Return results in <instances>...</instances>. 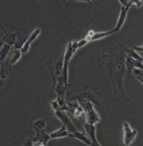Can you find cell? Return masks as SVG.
<instances>
[{
	"label": "cell",
	"instance_id": "1",
	"mask_svg": "<svg viewBox=\"0 0 143 146\" xmlns=\"http://www.w3.org/2000/svg\"><path fill=\"white\" fill-rule=\"evenodd\" d=\"M102 64L105 68H102L109 75L111 80L112 88L115 91V94L118 95L124 100H127V95L124 93V88L123 86V80L124 74L126 72L125 68V56L122 51L119 56L115 58H108L106 54L102 57Z\"/></svg>",
	"mask_w": 143,
	"mask_h": 146
},
{
	"label": "cell",
	"instance_id": "2",
	"mask_svg": "<svg viewBox=\"0 0 143 146\" xmlns=\"http://www.w3.org/2000/svg\"><path fill=\"white\" fill-rule=\"evenodd\" d=\"M88 43L89 42L86 40V38H83V39H81L80 40L70 41L66 46L65 52L64 55L62 66V77H63L64 82H65L66 86H68V68H69L70 62L71 61L72 57L74 56V53L79 49L83 47Z\"/></svg>",
	"mask_w": 143,
	"mask_h": 146
},
{
	"label": "cell",
	"instance_id": "3",
	"mask_svg": "<svg viewBox=\"0 0 143 146\" xmlns=\"http://www.w3.org/2000/svg\"><path fill=\"white\" fill-rule=\"evenodd\" d=\"M78 104H80L85 113L86 122L93 124H97V123L101 122V118L94 108L93 102L90 100L89 98H88L87 97L80 96L78 98Z\"/></svg>",
	"mask_w": 143,
	"mask_h": 146
},
{
	"label": "cell",
	"instance_id": "4",
	"mask_svg": "<svg viewBox=\"0 0 143 146\" xmlns=\"http://www.w3.org/2000/svg\"><path fill=\"white\" fill-rule=\"evenodd\" d=\"M122 131H123V143L124 145H131L135 141L138 135V131L133 129L131 125L127 121L122 123Z\"/></svg>",
	"mask_w": 143,
	"mask_h": 146
},
{
	"label": "cell",
	"instance_id": "5",
	"mask_svg": "<svg viewBox=\"0 0 143 146\" xmlns=\"http://www.w3.org/2000/svg\"><path fill=\"white\" fill-rule=\"evenodd\" d=\"M55 115L57 117L59 121L62 123L63 126H65L68 131V133H72L74 131L77 130L76 127L74 126V124H73L72 121L71 120V118L68 117V115L65 113V111L62 110H58L55 111ZM68 134V135H69Z\"/></svg>",
	"mask_w": 143,
	"mask_h": 146
},
{
	"label": "cell",
	"instance_id": "6",
	"mask_svg": "<svg viewBox=\"0 0 143 146\" xmlns=\"http://www.w3.org/2000/svg\"><path fill=\"white\" fill-rule=\"evenodd\" d=\"M41 33V29L40 28L35 29L33 32L31 33L29 38L26 40V41L23 43L20 49H21V51H22L23 54H26L29 51L30 47H31V45L32 44V43L34 42L35 40L38 38V36L40 35Z\"/></svg>",
	"mask_w": 143,
	"mask_h": 146
},
{
	"label": "cell",
	"instance_id": "7",
	"mask_svg": "<svg viewBox=\"0 0 143 146\" xmlns=\"http://www.w3.org/2000/svg\"><path fill=\"white\" fill-rule=\"evenodd\" d=\"M115 32L114 29L106 31V32H94V31H90L87 34L86 38L88 42H92L95 40H99L102 38L109 36L112 34H115Z\"/></svg>",
	"mask_w": 143,
	"mask_h": 146
},
{
	"label": "cell",
	"instance_id": "8",
	"mask_svg": "<svg viewBox=\"0 0 143 146\" xmlns=\"http://www.w3.org/2000/svg\"><path fill=\"white\" fill-rule=\"evenodd\" d=\"M96 124H90L88 122H86L84 124V130L86 131V134L88 135V137L92 142V145H98L100 146V144L97 141V139L96 137Z\"/></svg>",
	"mask_w": 143,
	"mask_h": 146
},
{
	"label": "cell",
	"instance_id": "9",
	"mask_svg": "<svg viewBox=\"0 0 143 146\" xmlns=\"http://www.w3.org/2000/svg\"><path fill=\"white\" fill-rule=\"evenodd\" d=\"M129 9L130 8H128V7L121 6L119 17H118V19L117 23H116V25H115V28L113 29L114 31L115 32V33L119 32L120 31H121V28L123 27L124 24V23H125L126 21V19H127V15Z\"/></svg>",
	"mask_w": 143,
	"mask_h": 146
},
{
	"label": "cell",
	"instance_id": "10",
	"mask_svg": "<svg viewBox=\"0 0 143 146\" xmlns=\"http://www.w3.org/2000/svg\"><path fill=\"white\" fill-rule=\"evenodd\" d=\"M11 64L8 59V57L5 58V60L2 62L0 67V81L5 80L8 78L10 75L11 70Z\"/></svg>",
	"mask_w": 143,
	"mask_h": 146
},
{
	"label": "cell",
	"instance_id": "11",
	"mask_svg": "<svg viewBox=\"0 0 143 146\" xmlns=\"http://www.w3.org/2000/svg\"><path fill=\"white\" fill-rule=\"evenodd\" d=\"M68 136L71 137V138H74L80 140L82 142H83L84 144L87 145H92V142L89 139V138L84 133L80 132L78 130H76L74 133H70Z\"/></svg>",
	"mask_w": 143,
	"mask_h": 146
},
{
	"label": "cell",
	"instance_id": "12",
	"mask_svg": "<svg viewBox=\"0 0 143 146\" xmlns=\"http://www.w3.org/2000/svg\"><path fill=\"white\" fill-rule=\"evenodd\" d=\"M47 126V121L44 118H39L32 123V128L35 133L41 132L44 130Z\"/></svg>",
	"mask_w": 143,
	"mask_h": 146
},
{
	"label": "cell",
	"instance_id": "13",
	"mask_svg": "<svg viewBox=\"0 0 143 146\" xmlns=\"http://www.w3.org/2000/svg\"><path fill=\"white\" fill-rule=\"evenodd\" d=\"M23 52L21 51V49L20 48H14L12 51V54L11 58H9V62H10V64L11 65H14V64H17L19 61L20 60V58H22Z\"/></svg>",
	"mask_w": 143,
	"mask_h": 146
},
{
	"label": "cell",
	"instance_id": "14",
	"mask_svg": "<svg viewBox=\"0 0 143 146\" xmlns=\"http://www.w3.org/2000/svg\"><path fill=\"white\" fill-rule=\"evenodd\" d=\"M68 131L67 130L66 127L65 126H62V127L59 130L54 131V132L50 133V138L52 139H61L68 136Z\"/></svg>",
	"mask_w": 143,
	"mask_h": 146
},
{
	"label": "cell",
	"instance_id": "15",
	"mask_svg": "<svg viewBox=\"0 0 143 146\" xmlns=\"http://www.w3.org/2000/svg\"><path fill=\"white\" fill-rule=\"evenodd\" d=\"M11 46L8 44H2V46H1V48H0V67H1L2 62H4L5 58L8 56L11 52Z\"/></svg>",
	"mask_w": 143,
	"mask_h": 146
},
{
	"label": "cell",
	"instance_id": "16",
	"mask_svg": "<svg viewBox=\"0 0 143 146\" xmlns=\"http://www.w3.org/2000/svg\"><path fill=\"white\" fill-rule=\"evenodd\" d=\"M17 35L16 33L14 34L10 35H5L4 36L2 37V41L3 44H9L11 46H14V44H16L17 38Z\"/></svg>",
	"mask_w": 143,
	"mask_h": 146
},
{
	"label": "cell",
	"instance_id": "17",
	"mask_svg": "<svg viewBox=\"0 0 143 146\" xmlns=\"http://www.w3.org/2000/svg\"><path fill=\"white\" fill-rule=\"evenodd\" d=\"M124 52H125L127 56L131 57L133 59L142 62V56H140V55H139L138 52H136L133 49H130L127 48V47H125V48H124Z\"/></svg>",
	"mask_w": 143,
	"mask_h": 146
},
{
	"label": "cell",
	"instance_id": "18",
	"mask_svg": "<svg viewBox=\"0 0 143 146\" xmlns=\"http://www.w3.org/2000/svg\"><path fill=\"white\" fill-rule=\"evenodd\" d=\"M130 73L133 75V76L135 77L136 80H138L140 82L141 84H142L143 81V76H142V69H139V68H133L131 70Z\"/></svg>",
	"mask_w": 143,
	"mask_h": 146
},
{
	"label": "cell",
	"instance_id": "19",
	"mask_svg": "<svg viewBox=\"0 0 143 146\" xmlns=\"http://www.w3.org/2000/svg\"><path fill=\"white\" fill-rule=\"evenodd\" d=\"M118 2L124 7H128V8H130V7L132 6L131 1L130 0H118Z\"/></svg>",
	"mask_w": 143,
	"mask_h": 146
},
{
	"label": "cell",
	"instance_id": "20",
	"mask_svg": "<svg viewBox=\"0 0 143 146\" xmlns=\"http://www.w3.org/2000/svg\"><path fill=\"white\" fill-rule=\"evenodd\" d=\"M131 1L132 5H135L137 8H140L142 5V0H130Z\"/></svg>",
	"mask_w": 143,
	"mask_h": 146
},
{
	"label": "cell",
	"instance_id": "21",
	"mask_svg": "<svg viewBox=\"0 0 143 146\" xmlns=\"http://www.w3.org/2000/svg\"><path fill=\"white\" fill-rule=\"evenodd\" d=\"M133 50H135L136 52H138L141 56H142V46H134L133 47Z\"/></svg>",
	"mask_w": 143,
	"mask_h": 146
},
{
	"label": "cell",
	"instance_id": "22",
	"mask_svg": "<svg viewBox=\"0 0 143 146\" xmlns=\"http://www.w3.org/2000/svg\"><path fill=\"white\" fill-rule=\"evenodd\" d=\"M73 2H91L93 0H71Z\"/></svg>",
	"mask_w": 143,
	"mask_h": 146
},
{
	"label": "cell",
	"instance_id": "23",
	"mask_svg": "<svg viewBox=\"0 0 143 146\" xmlns=\"http://www.w3.org/2000/svg\"><path fill=\"white\" fill-rule=\"evenodd\" d=\"M2 32H3V27L2 25H0V35H2Z\"/></svg>",
	"mask_w": 143,
	"mask_h": 146
},
{
	"label": "cell",
	"instance_id": "24",
	"mask_svg": "<svg viewBox=\"0 0 143 146\" xmlns=\"http://www.w3.org/2000/svg\"><path fill=\"white\" fill-rule=\"evenodd\" d=\"M62 1H63V2H65L66 0H62Z\"/></svg>",
	"mask_w": 143,
	"mask_h": 146
},
{
	"label": "cell",
	"instance_id": "25",
	"mask_svg": "<svg viewBox=\"0 0 143 146\" xmlns=\"http://www.w3.org/2000/svg\"><path fill=\"white\" fill-rule=\"evenodd\" d=\"M2 82V81H0V82Z\"/></svg>",
	"mask_w": 143,
	"mask_h": 146
}]
</instances>
